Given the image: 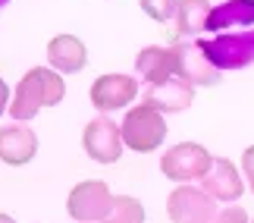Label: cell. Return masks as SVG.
Here are the masks:
<instances>
[{
  "label": "cell",
  "mask_w": 254,
  "mask_h": 223,
  "mask_svg": "<svg viewBox=\"0 0 254 223\" xmlns=\"http://www.w3.org/2000/svg\"><path fill=\"white\" fill-rule=\"evenodd\" d=\"M63 94H66V85L60 79V73L54 66H35L16 85V94L9 101V116L19 123L35 120L41 107H57L63 101Z\"/></svg>",
  "instance_id": "obj_1"
},
{
  "label": "cell",
  "mask_w": 254,
  "mask_h": 223,
  "mask_svg": "<svg viewBox=\"0 0 254 223\" xmlns=\"http://www.w3.org/2000/svg\"><path fill=\"white\" fill-rule=\"evenodd\" d=\"M201 51L217 70H245L254 63V25L232 28V32H213V38H198Z\"/></svg>",
  "instance_id": "obj_2"
},
{
  "label": "cell",
  "mask_w": 254,
  "mask_h": 223,
  "mask_svg": "<svg viewBox=\"0 0 254 223\" xmlns=\"http://www.w3.org/2000/svg\"><path fill=\"white\" fill-rule=\"evenodd\" d=\"M123 142L138 154H151L157 151L163 139H167V120L163 110H157L154 104H138L123 116Z\"/></svg>",
  "instance_id": "obj_3"
},
{
  "label": "cell",
  "mask_w": 254,
  "mask_h": 223,
  "mask_svg": "<svg viewBox=\"0 0 254 223\" xmlns=\"http://www.w3.org/2000/svg\"><path fill=\"white\" fill-rule=\"evenodd\" d=\"M213 167L210 151L198 142H179L160 157V173L173 182H194Z\"/></svg>",
  "instance_id": "obj_4"
},
{
  "label": "cell",
  "mask_w": 254,
  "mask_h": 223,
  "mask_svg": "<svg viewBox=\"0 0 254 223\" xmlns=\"http://www.w3.org/2000/svg\"><path fill=\"white\" fill-rule=\"evenodd\" d=\"M167 214L173 223H213L220 211H217V201L204 189L179 182V189H173L167 198Z\"/></svg>",
  "instance_id": "obj_5"
},
{
  "label": "cell",
  "mask_w": 254,
  "mask_h": 223,
  "mask_svg": "<svg viewBox=\"0 0 254 223\" xmlns=\"http://www.w3.org/2000/svg\"><path fill=\"white\" fill-rule=\"evenodd\" d=\"M82 145H85V154L94 163H104L107 167V163L120 160L126 142H123V129L110 120V116H94V120L85 126Z\"/></svg>",
  "instance_id": "obj_6"
},
{
  "label": "cell",
  "mask_w": 254,
  "mask_h": 223,
  "mask_svg": "<svg viewBox=\"0 0 254 223\" xmlns=\"http://www.w3.org/2000/svg\"><path fill=\"white\" fill-rule=\"evenodd\" d=\"M110 201H113V192L107 182L101 179H85L79 182L72 192H69V217L72 220H82V223H94V220H104V214L110 211Z\"/></svg>",
  "instance_id": "obj_7"
},
{
  "label": "cell",
  "mask_w": 254,
  "mask_h": 223,
  "mask_svg": "<svg viewBox=\"0 0 254 223\" xmlns=\"http://www.w3.org/2000/svg\"><path fill=\"white\" fill-rule=\"evenodd\" d=\"M141 85L132 79V75H123V73H107L101 79H94L91 85V104L94 110L101 113H113V110H123L138 98Z\"/></svg>",
  "instance_id": "obj_8"
},
{
  "label": "cell",
  "mask_w": 254,
  "mask_h": 223,
  "mask_svg": "<svg viewBox=\"0 0 254 223\" xmlns=\"http://www.w3.org/2000/svg\"><path fill=\"white\" fill-rule=\"evenodd\" d=\"M176 51V63H179V75H185L194 88L198 85H217L220 82V70L207 60V54L201 51L198 41H173Z\"/></svg>",
  "instance_id": "obj_9"
},
{
  "label": "cell",
  "mask_w": 254,
  "mask_h": 223,
  "mask_svg": "<svg viewBox=\"0 0 254 223\" xmlns=\"http://www.w3.org/2000/svg\"><path fill=\"white\" fill-rule=\"evenodd\" d=\"M191 101H194V85L185 79V75H173L167 82H157V85H148V88H144V104H154V107L163 110V113L189 110Z\"/></svg>",
  "instance_id": "obj_10"
},
{
  "label": "cell",
  "mask_w": 254,
  "mask_h": 223,
  "mask_svg": "<svg viewBox=\"0 0 254 223\" xmlns=\"http://www.w3.org/2000/svg\"><path fill=\"white\" fill-rule=\"evenodd\" d=\"M201 189L207 192L213 201H229V205L239 201L242 192H245L239 170L232 167V160H226V157H213V167L201 176Z\"/></svg>",
  "instance_id": "obj_11"
},
{
  "label": "cell",
  "mask_w": 254,
  "mask_h": 223,
  "mask_svg": "<svg viewBox=\"0 0 254 223\" xmlns=\"http://www.w3.org/2000/svg\"><path fill=\"white\" fill-rule=\"evenodd\" d=\"M38 154V135L32 129H25L22 123L0 129V160L9 167H25Z\"/></svg>",
  "instance_id": "obj_12"
},
{
  "label": "cell",
  "mask_w": 254,
  "mask_h": 223,
  "mask_svg": "<svg viewBox=\"0 0 254 223\" xmlns=\"http://www.w3.org/2000/svg\"><path fill=\"white\" fill-rule=\"evenodd\" d=\"M135 70L144 79V85H157L167 82L173 75H179V63H176V51L170 47H144V51L135 57Z\"/></svg>",
  "instance_id": "obj_13"
},
{
  "label": "cell",
  "mask_w": 254,
  "mask_h": 223,
  "mask_svg": "<svg viewBox=\"0 0 254 223\" xmlns=\"http://www.w3.org/2000/svg\"><path fill=\"white\" fill-rule=\"evenodd\" d=\"M47 63L57 73H82L88 66V51L75 35H57L47 44Z\"/></svg>",
  "instance_id": "obj_14"
},
{
  "label": "cell",
  "mask_w": 254,
  "mask_h": 223,
  "mask_svg": "<svg viewBox=\"0 0 254 223\" xmlns=\"http://www.w3.org/2000/svg\"><path fill=\"white\" fill-rule=\"evenodd\" d=\"M254 25V0H226L213 6L207 16V32H229V28Z\"/></svg>",
  "instance_id": "obj_15"
},
{
  "label": "cell",
  "mask_w": 254,
  "mask_h": 223,
  "mask_svg": "<svg viewBox=\"0 0 254 223\" xmlns=\"http://www.w3.org/2000/svg\"><path fill=\"white\" fill-rule=\"evenodd\" d=\"M210 6L207 0H179L176 6V38H191L207 28Z\"/></svg>",
  "instance_id": "obj_16"
},
{
  "label": "cell",
  "mask_w": 254,
  "mask_h": 223,
  "mask_svg": "<svg viewBox=\"0 0 254 223\" xmlns=\"http://www.w3.org/2000/svg\"><path fill=\"white\" fill-rule=\"evenodd\" d=\"M101 223H144V205L132 195H113Z\"/></svg>",
  "instance_id": "obj_17"
},
{
  "label": "cell",
  "mask_w": 254,
  "mask_h": 223,
  "mask_svg": "<svg viewBox=\"0 0 254 223\" xmlns=\"http://www.w3.org/2000/svg\"><path fill=\"white\" fill-rule=\"evenodd\" d=\"M138 3H141V9L154 19V22H170V19H176L179 0H138Z\"/></svg>",
  "instance_id": "obj_18"
},
{
  "label": "cell",
  "mask_w": 254,
  "mask_h": 223,
  "mask_svg": "<svg viewBox=\"0 0 254 223\" xmlns=\"http://www.w3.org/2000/svg\"><path fill=\"white\" fill-rule=\"evenodd\" d=\"M248 220H251V217H248V211H245V208H239V205H229L226 211H220L213 223H248Z\"/></svg>",
  "instance_id": "obj_19"
},
{
  "label": "cell",
  "mask_w": 254,
  "mask_h": 223,
  "mask_svg": "<svg viewBox=\"0 0 254 223\" xmlns=\"http://www.w3.org/2000/svg\"><path fill=\"white\" fill-rule=\"evenodd\" d=\"M242 170H245L248 189H251V195H254V145H251V148H245V154H242Z\"/></svg>",
  "instance_id": "obj_20"
},
{
  "label": "cell",
  "mask_w": 254,
  "mask_h": 223,
  "mask_svg": "<svg viewBox=\"0 0 254 223\" xmlns=\"http://www.w3.org/2000/svg\"><path fill=\"white\" fill-rule=\"evenodd\" d=\"M6 101H9V88H6V82L0 79V113L6 110Z\"/></svg>",
  "instance_id": "obj_21"
},
{
  "label": "cell",
  "mask_w": 254,
  "mask_h": 223,
  "mask_svg": "<svg viewBox=\"0 0 254 223\" xmlns=\"http://www.w3.org/2000/svg\"><path fill=\"white\" fill-rule=\"evenodd\" d=\"M0 223H16V220L9 217V214H0Z\"/></svg>",
  "instance_id": "obj_22"
},
{
  "label": "cell",
  "mask_w": 254,
  "mask_h": 223,
  "mask_svg": "<svg viewBox=\"0 0 254 223\" xmlns=\"http://www.w3.org/2000/svg\"><path fill=\"white\" fill-rule=\"evenodd\" d=\"M6 3H9V0H0V9H3V6H6Z\"/></svg>",
  "instance_id": "obj_23"
},
{
  "label": "cell",
  "mask_w": 254,
  "mask_h": 223,
  "mask_svg": "<svg viewBox=\"0 0 254 223\" xmlns=\"http://www.w3.org/2000/svg\"><path fill=\"white\" fill-rule=\"evenodd\" d=\"M248 223H254V220H248Z\"/></svg>",
  "instance_id": "obj_24"
},
{
  "label": "cell",
  "mask_w": 254,
  "mask_h": 223,
  "mask_svg": "<svg viewBox=\"0 0 254 223\" xmlns=\"http://www.w3.org/2000/svg\"><path fill=\"white\" fill-rule=\"evenodd\" d=\"M79 223H82V220H79Z\"/></svg>",
  "instance_id": "obj_25"
}]
</instances>
